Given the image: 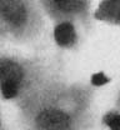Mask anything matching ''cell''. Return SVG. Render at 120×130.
I'll use <instances>...</instances> for the list:
<instances>
[{"label":"cell","instance_id":"cell-1","mask_svg":"<svg viewBox=\"0 0 120 130\" xmlns=\"http://www.w3.org/2000/svg\"><path fill=\"white\" fill-rule=\"evenodd\" d=\"M95 89L59 73L16 106L21 130H91Z\"/></svg>","mask_w":120,"mask_h":130},{"label":"cell","instance_id":"cell-2","mask_svg":"<svg viewBox=\"0 0 120 130\" xmlns=\"http://www.w3.org/2000/svg\"><path fill=\"white\" fill-rule=\"evenodd\" d=\"M55 74L43 58L0 53V101L18 106Z\"/></svg>","mask_w":120,"mask_h":130},{"label":"cell","instance_id":"cell-3","mask_svg":"<svg viewBox=\"0 0 120 130\" xmlns=\"http://www.w3.org/2000/svg\"><path fill=\"white\" fill-rule=\"evenodd\" d=\"M45 19L39 1L0 0V40L31 43L43 34Z\"/></svg>","mask_w":120,"mask_h":130},{"label":"cell","instance_id":"cell-4","mask_svg":"<svg viewBox=\"0 0 120 130\" xmlns=\"http://www.w3.org/2000/svg\"><path fill=\"white\" fill-rule=\"evenodd\" d=\"M40 6L54 25L74 24L81 29L91 28L94 20L93 4L86 0H40Z\"/></svg>","mask_w":120,"mask_h":130},{"label":"cell","instance_id":"cell-5","mask_svg":"<svg viewBox=\"0 0 120 130\" xmlns=\"http://www.w3.org/2000/svg\"><path fill=\"white\" fill-rule=\"evenodd\" d=\"M80 26L74 24H56L54 28V40L56 45L64 50H74L81 40Z\"/></svg>","mask_w":120,"mask_h":130},{"label":"cell","instance_id":"cell-6","mask_svg":"<svg viewBox=\"0 0 120 130\" xmlns=\"http://www.w3.org/2000/svg\"><path fill=\"white\" fill-rule=\"evenodd\" d=\"M94 19L110 25L120 26V0L101 1L96 10H94Z\"/></svg>","mask_w":120,"mask_h":130},{"label":"cell","instance_id":"cell-7","mask_svg":"<svg viewBox=\"0 0 120 130\" xmlns=\"http://www.w3.org/2000/svg\"><path fill=\"white\" fill-rule=\"evenodd\" d=\"M104 124L109 130H120V113L115 108L105 115Z\"/></svg>","mask_w":120,"mask_h":130},{"label":"cell","instance_id":"cell-8","mask_svg":"<svg viewBox=\"0 0 120 130\" xmlns=\"http://www.w3.org/2000/svg\"><path fill=\"white\" fill-rule=\"evenodd\" d=\"M114 108L120 113V90L118 91V95H116V99H115V106Z\"/></svg>","mask_w":120,"mask_h":130},{"label":"cell","instance_id":"cell-9","mask_svg":"<svg viewBox=\"0 0 120 130\" xmlns=\"http://www.w3.org/2000/svg\"><path fill=\"white\" fill-rule=\"evenodd\" d=\"M0 130H6V126H5V124H4V119H3L1 111H0Z\"/></svg>","mask_w":120,"mask_h":130},{"label":"cell","instance_id":"cell-10","mask_svg":"<svg viewBox=\"0 0 120 130\" xmlns=\"http://www.w3.org/2000/svg\"><path fill=\"white\" fill-rule=\"evenodd\" d=\"M0 41H1V40H0Z\"/></svg>","mask_w":120,"mask_h":130}]
</instances>
